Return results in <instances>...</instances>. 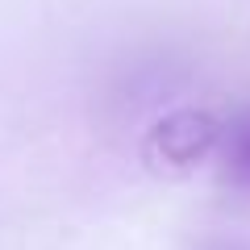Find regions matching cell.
I'll return each mask as SVG.
<instances>
[{
	"label": "cell",
	"mask_w": 250,
	"mask_h": 250,
	"mask_svg": "<svg viewBox=\"0 0 250 250\" xmlns=\"http://www.w3.org/2000/svg\"><path fill=\"white\" fill-rule=\"evenodd\" d=\"M217 121L213 113H200V108H179V113H167L146 129L142 142V159L146 167L154 171H171V175H184V171L200 167V163L213 159L217 146Z\"/></svg>",
	"instance_id": "6da1fadb"
},
{
	"label": "cell",
	"mask_w": 250,
	"mask_h": 250,
	"mask_svg": "<svg viewBox=\"0 0 250 250\" xmlns=\"http://www.w3.org/2000/svg\"><path fill=\"white\" fill-rule=\"evenodd\" d=\"M205 250H250V242H208Z\"/></svg>",
	"instance_id": "3957f363"
},
{
	"label": "cell",
	"mask_w": 250,
	"mask_h": 250,
	"mask_svg": "<svg viewBox=\"0 0 250 250\" xmlns=\"http://www.w3.org/2000/svg\"><path fill=\"white\" fill-rule=\"evenodd\" d=\"M221 184L238 196H250V104L233 108L217 129V146H213Z\"/></svg>",
	"instance_id": "7a4b0ae2"
}]
</instances>
